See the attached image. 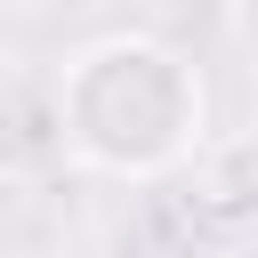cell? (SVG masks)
<instances>
[{"label":"cell","mask_w":258,"mask_h":258,"mask_svg":"<svg viewBox=\"0 0 258 258\" xmlns=\"http://www.w3.org/2000/svg\"><path fill=\"white\" fill-rule=\"evenodd\" d=\"M202 64L153 32H97L56 64V145L105 177H169L202 153Z\"/></svg>","instance_id":"cell-1"}]
</instances>
